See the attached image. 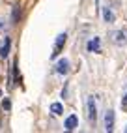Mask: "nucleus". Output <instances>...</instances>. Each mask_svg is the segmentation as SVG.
I'll return each mask as SVG.
<instances>
[{
    "label": "nucleus",
    "instance_id": "9b49d317",
    "mask_svg": "<svg viewBox=\"0 0 127 133\" xmlns=\"http://www.w3.org/2000/svg\"><path fill=\"white\" fill-rule=\"evenodd\" d=\"M2 109H4V111H10V109H11V101H10V99H4V101H2Z\"/></svg>",
    "mask_w": 127,
    "mask_h": 133
},
{
    "label": "nucleus",
    "instance_id": "6e6552de",
    "mask_svg": "<svg viewBox=\"0 0 127 133\" xmlns=\"http://www.w3.org/2000/svg\"><path fill=\"white\" fill-rule=\"evenodd\" d=\"M10 47H11V38H6L2 47H0V58H8V55H10Z\"/></svg>",
    "mask_w": 127,
    "mask_h": 133
},
{
    "label": "nucleus",
    "instance_id": "f257e3e1",
    "mask_svg": "<svg viewBox=\"0 0 127 133\" xmlns=\"http://www.w3.org/2000/svg\"><path fill=\"white\" fill-rule=\"evenodd\" d=\"M110 38H112V43L118 47H123L127 45V30L125 28H120V30H114L110 34Z\"/></svg>",
    "mask_w": 127,
    "mask_h": 133
},
{
    "label": "nucleus",
    "instance_id": "423d86ee",
    "mask_svg": "<svg viewBox=\"0 0 127 133\" xmlns=\"http://www.w3.org/2000/svg\"><path fill=\"white\" fill-rule=\"evenodd\" d=\"M86 49H88L90 52H99V51H101V38H94V39H90V41H88V45H86Z\"/></svg>",
    "mask_w": 127,
    "mask_h": 133
},
{
    "label": "nucleus",
    "instance_id": "0eeeda50",
    "mask_svg": "<svg viewBox=\"0 0 127 133\" xmlns=\"http://www.w3.org/2000/svg\"><path fill=\"white\" fill-rule=\"evenodd\" d=\"M105 129L107 131L114 129V111H107L105 112Z\"/></svg>",
    "mask_w": 127,
    "mask_h": 133
},
{
    "label": "nucleus",
    "instance_id": "20e7f679",
    "mask_svg": "<svg viewBox=\"0 0 127 133\" xmlns=\"http://www.w3.org/2000/svg\"><path fill=\"white\" fill-rule=\"evenodd\" d=\"M56 73H60V75H67V73H69V60H67V58L58 60V64H56Z\"/></svg>",
    "mask_w": 127,
    "mask_h": 133
},
{
    "label": "nucleus",
    "instance_id": "4468645a",
    "mask_svg": "<svg viewBox=\"0 0 127 133\" xmlns=\"http://www.w3.org/2000/svg\"><path fill=\"white\" fill-rule=\"evenodd\" d=\"M0 96H2V90H0Z\"/></svg>",
    "mask_w": 127,
    "mask_h": 133
},
{
    "label": "nucleus",
    "instance_id": "9d476101",
    "mask_svg": "<svg viewBox=\"0 0 127 133\" xmlns=\"http://www.w3.org/2000/svg\"><path fill=\"white\" fill-rule=\"evenodd\" d=\"M51 112L54 114V116H60V114L64 112V107H62V103H52V105H51Z\"/></svg>",
    "mask_w": 127,
    "mask_h": 133
},
{
    "label": "nucleus",
    "instance_id": "f8f14e48",
    "mask_svg": "<svg viewBox=\"0 0 127 133\" xmlns=\"http://www.w3.org/2000/svg\"><path fill=\"white\" fill-rule=\"evenodd\" d=\"M122 109H123V111H127V92H125L123 99H122Z\"/></svg>",
    "mask_w": 127,
    "mask_h": 133
},
{
    "label": "nucleus",
    "instance_id": "f03ea898",
    "mask_svg": "<svg viewBox=\"0 0 127 133\" xmlns=\"http://www.w3.org/2000/svg\"><path fill=\"white\" fill-rule=\"evenodd\" d=\"M66 41H67V34L66 32H62L60 36L56 38V41H54V47H52V58H56L60 52H62V49H64V45H66Z\"/></svg>",
    "mask_w": 127,
    "mask_h": 133
},
{
    "label": "nucleus",
    "instance_id": "39448f33",
    "mask_svg": "<svg viewBox=\"0 0 127 133\" xmlns=\"http://www.w3.org/2000/svg\"><path fill=\"white\" fill-rule=\"evenodd\" d=\"M77 126H79V118L75 116V114H71V116H67V118H66V124H64V128H66L67 131L77 129Z\"/></svg>",
    "mask_w": 127,
    "mask_h": 133
},
{
    "label": "nucleus",
    "instance_id": "1a4fd4ad",
    "mask_svg": "<svg viewBox=\"0 0 127 133\" xmlns=\"http://www.w3.org/2000/svg\"><path fill=\"white\" fill-rule=\"evenodd\" d=\"M103 19L107 21V23H114V19H116V15H114V11H112V8H103Z\"/></svg>",
    "mask_w": 127,
    "mask_h": 133
},
{
    "label": "nucleus",
    "instance_id": "ddd939ff",
    "mask_svg": "<svg viewBox=\"0 0 127 133\" xmlns=\"http://www.w3.org/2000/svg\"><path fill=\"white\" fill-rule=\"evenodd\" d=\"M6 26H8V24L4 23V19H0V34H4V32H6Z\"/></svg>",
    "mask_w": 127,
    "mask_h": 133
},
{
    "label": "nucleus",
    "instance_id": "7ed1b4c3",
    "mask_svg": "<svg viewBox=\"0 0 127 133\" xmlns=\"http://www.w3.org/2000/svg\"><path fill=\"white\" fill-rule=\"evenodd\" d=\"M86 109H88V118L92 122H95V118H97V107H95V97L94 96H90L86 99Z\"/></svg>",
    "mask_w": 127,
    "mask_h": 133
}]
</instances>
